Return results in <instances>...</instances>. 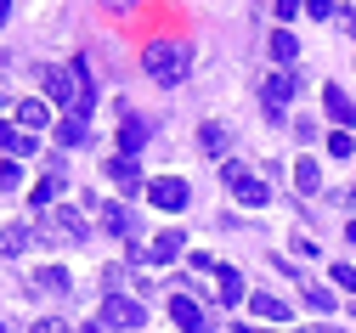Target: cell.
<instances>
[{
  "label": "cell",
  "mask_w": 356,
  "mask_h": 333,
  "mask_svg": "<svg viewBox=\"0 0 356 333\" xmlns=\"http://www.w3.org/2000/svg\"><path fill=\"white\" fill-rule=\"evenodd\" d=\"M147 198H153L159 209H170V215H181L193 193H187V181H181V175H159V181L147 186Z\"/></svg>",
  "instance_id": "cell-3"
},
{
  "label": "cell",
  "mask_w": 356,
  "mask_h": 333,
  "mask_svg": "<svg viewBox=\"0 0 356 333\" xmlns=\"http://www.w3.org/2000/svg\"><path fill=\"white\" fill-rule=\"evenodd\" d=\"M34 289H40V294H68V271H63V266H46V271L34 277Z\"/></svg>",
  "instance_id": "cell-19"
},
{
  "label": "cell",
  "mask_w": 356,
  "mask_h": 333,
  "mask_svg": "<svg viewBox=\"0 0 356 333\" xmlns=\"http://www.w3.org/2000/svg\"><path fill=\"white\" fill-rule=\"evenodd\" d=\"M0 186H6V193H12V186H23V170H17V159H12V164H0Z\"/></svg>",
  "instance_id": "cell-26"
},
{
  "label": "cell",
  "mask_w": 356,
  "mask_h": 333,
  "mask_svg": "<svg viewBox=\"0 0 356 333\" xmlns=\"http://www.w3.org/2000/svg\"><path fill=\"white\" fill-rule=\"evenodd\" d=\"M0 147H6V153H23V159H29V153H34V136H23L17 124H6V119H0Z\"/></svg>",
  "instance_id": "cell-17"
},
{
  "label": "cell",
  "mask_w": 356,
  "mask_h": 333,
  "mask_svg": "<svg viewBox=\"0 0 356 333\" xmlns=\"http://www.w3.org/2000/svg\"><path fill=\"white\" fill-rule=\"evenodd\" d=\"M142 322H147V311L136 300H124V294H108L102 300V327H142Z\"/></svg>",
  "instance_id": "cell-4"
},
{
  "label": "cell",
  "mask_w": 356,
  "mask_h": 333,
  "mask_svg": "<svg viewBox=\"0 0 356 333\" xmlns=\"http://www.w3.org/2000/svg\"><path fill=\"white\" fill-rule=\"evenodd\" d=\"M108 181H113V186H142V164L119 153V159H108Z\"/></svg>",
  "instance_id": "cell-12"
},
{
  "label": "cell",
  "mask_w": 356,
  "mask_h": 333,
  "mask_svg": "<svg viewBox=\"0 0 356 333\" xmlns=\"http://www.w3.org/2000/svg\"><path fill=\"white\" fill-rule=\"evenodd\" d=\"M142 147H147V124H142L136 113H124V130H119V153H124V159H136Z\"/></svg>",
  "instance_id": "cell-10"
},
{
  "label": "cell",
  "mask_w": 356,
  "mask_h": 333,
  "mask_svg": "<svg viewBox=\"0 0 356 333\" xmlns=\"http://www.w3.org/2000/svg\"><path fill=\"white\" fill-rule=\"evenodd\" d=\"M175 254H181V232H159V237H153V249H147V260L164 266V260H175Z\"/></svg>",
  "instance_id": "cell-18"
},
{
  "label": "cell",
  "mask_w": 356,
  "mask_h": 333,
  "mask_svg": "<svg viewBox=\"0 0 356 333\" xmlns=\"http://www.w3.org/2000/svg\"><path fill=\"white\" fill-rule=\"evenodd\" d=\"M294 186H300V193H317V186H323L317 159H300V164H294Z\"/></svg>",
  "instance_id": "cell-20"
},
{
  "label": "cell",
  "mask_w": 356,
  "mask_h": 333,
  "mask_svg": "<svg viewBox=\"0 0 356 333\" xmlns=\"http://www.w3.org/2000/svg\"><path fill=\"white\" fill-rule=\"evenodd\" d=\"M170 316L181 322L187 333H209V316H204V305H198L193 294H175V300H170Z\"/></svg>",
  "instance_id": "cell-6"
},
{
  "label": "cell",
  "mask_w": 356,
  "mask_h": 333,
  "mask_svg": "<svg viewBox=\"0 0 356 333\" xmlns=\"http://www.w3.org/2000/svg\"><path fill=\"white\" fill-rule=\"evenodd\" d=\"M323 108H328V119H334V130H345V124H356V102L345 97L339 85H323Z\"/></svg>",
  "instance_id": "cell-7"
},
{
  "label": "cell",
  "mask_w": 356,
  "mask_h": 333,
  "mask_svg": "<svg viewBox=\"0 0 356 333\" xmlns=\"http://www.w3.org/2000/svg\"><path fill=\"white\" fill-rule=\"evenodd\" d=\"M29 243H34V226H23V220H17L6 237H0V254H23Z\"/></svg>",
  "instance_id": "cell-21"
},
{
  "label": "cell",
  "mask_w": 356,
  "mask_h": 333,
  "mask_svg": "<svg viewBox=\"0 0 356 333\" xmlns=\"http://www.w3.org/2000/svg\"><path fill=\"white\" fill-rule=\"evenodd\" d=\"M227 141H232V136H227V124H215V119L198 130V147H204L209 159H227Z\"/></svg>",
  "instance_id": "cell-14"
},
{
  "label": "cell",
  "mask_w": 356,
  "mask_h": 333,
  "mask_svg": "<svg viewBox=\"0 0 356 333\" xmlns=\"http://www.w3.org/2000/svg\"><path fill=\"white\" fill-rule=\"evenodd\" d=\"M294 97V74H272L260 85V102H266V113H283V102Z\"/></svg>",
  "instance_id": "cell-8"
},
{
  "label": "cell",
  "mask_w": 356,
  "mask_h": 333,
  "mask_svg": "<svg viewBox=\"0 0 356 333\" xmlns=\"http://www.w3.org/2000/svg\"><path fill=\"white\" fill-rule=\"evenodd\" d=\"M6 17H12V0H0V23H6Z\"/></svg>",
  "instance_id": "cell-31"
},
{
  "label": "cell",
  "mask_w": 356,
  "mask_h": 333,
  "mask_svg": "<svg viewBox=\"0 0 356 333\" xmlns=\"http://www.w3.org/2000/svg\"><path fill=\"white\" fill-rule=\"evenodd\" d=\"M238 333H272V327H238Z\"/></svg>",
  "instance_id": "cell-32"
},
{
  "label": "cell",
  "mask_w": 356,
  "mask_h": 333,
  "mask_svg": "<svg viewBox=\"0 0 356 333\" xmlns=\"http://www.w3.org/2000/svg\"><path fill=\"white\" fill-rule=\"evenodd\" d=\"M272 57H277L283 68H289V63L300 57V45H294V34H289V29H277V34H272Z\"/></svg>",
  "instance_id": "cell-23"
},
{
  "label": "cell",
  "mask_w": 356,
  "mask_h": 333,
  "mask_svg": "<svg viewBox=\"0 0 356 333\" xmlns=\"http://www.w3.org/2000/svg\"><path fill=\"white\" fill-rule=\"evenodd\" d=\"M142 68H147L159 85H181L187 68H193V57H187V45H181V40H153V45H147V57H142Z\"/></svg>",
  "instance_id": "cell-1"
},
{
  "label": "cell",
  "mask_w": 356,
  "mask_h": 333,
  "mask_svg": "<svg viewBox=\"0 0 356 333\" xmlns=\"http://www.w3.org/2000/svg\"><path fill=\"white\" fill-rule=\"evenodd\" d=\"M334 282H339L345 294H356V266H334Z\"/></svg>",
  "instance_id": "cell-27"
},
{
  "label": "cell",
  "mask_w": 356,
  "mask_h": 333,
  "mask_svg": "<svg viewBox=\"0 0 356 333\" xmlns=\"http://www.w3.org/2000/svg\"><path fill=\"white\" fill-rule=\"evenodd\" d=\"M220 175H227V186H232V198L238 204H249V209H260L266 198H272V193H266V181H254L238 159H227V164H220Z\"/></svg>",
  "instance_id": "cell-2"
},
{
  "label": "cell",
  "mask_w": 356,
  "mask_h": 333,
  "mask_svg": "<svg viewBox=\"0 0 356 333\" xmlns=\"http://www.w3.org/2000/svg\"><path fill=\"white\" fill-rule=\"evenodd\" d=\"M0 333H6V327H0Z\"/></svg>",
  "instance_id": "cell-34"
},
{
  "label": "cell",
  "mask_w": 356,
  "mask_h": 333,
  "mask_svg": "<svg viewBox=\"0 0 356 333\" xmlns=\"http://www.w3.org/2000/svg\"><path fill=\"white\" fill-rule=\"evenodd\" d=\"M85 136H91V130H85V119H79V113H68V119L57 124V141H63V147H79Z\"/></svg>",
  "instance_id": "cell-22"
},
{
  "label": "cell",
  "mask_w": 356,
  "mask_h": 333,
  "mask_svg": "<svg viewBox=\"0 0 356 333\" xmlns=\"http://www.w3.org/2000/svg\"><path fill=\"white\" fill-rule=\"evenodd\" d=\"M215 282H220V305H238V300H243V271L215 266Z\"/></svg>",
  "instance_id": "cell-15"
},
{
  "label": "cell",
  "mask_w": 356,
  "mask_h": 333,
  "mask_svg": "<svg viewBox=\"0 0 356 333\" xmlns=\"http://www.w3.org/2000/svg\"><path fill=\"white\" fill-rule=\"evenodd\" d=\"M0 108H6V97H0Z\"/></svg>",
  "instance_id": "cell-33"
},
{
  "label": "cell",
  "mask_w": 356,
  "mask_h": 333,
  "mask_svg": "<svg viewBox=\"0 0 356 333\" xmlns=\"http://www.w3.org/2000/svg\"><path fill=\"white\" fill-rule=\"evenodd\" d=\"M17 130H23V136L46 130V102H17Z\"/></svg>",
  "instance_id": "cell-16"
},
{
  "label": "cell",
  "mask_w": 356,
  "mask_h": 333,
  "mask_svg": "<svg viewBox=\"0 0 356 333\" xmlns=\"http://www.w3.org/2000/svg\"><path fill=\"white\" fill-rule=\"evenodd\" d=\"M328 153H334V159H350V153H356V141H350L345 130H334V136H328Z\"/></svg>",
  "instance_id": "cell-25"
},
{
  "label": "cell",
  "mask_w": 356,
  "mask_h": 333,
  "mask_svg": "<svg viewBox=\"0 0 356 333\" xmlns=\"http://www.w3.org/2000/svg\"><path fill=\"white\" fill-rule=\"evenodd\" d=\"M102 226L119 232V237H136V215H130L124 204H102Z\"/></svg>",
  "instance_id": "cell-13"
},
{
  "label": "cell",
  "mask_w": 356,
  "mask_h": 333,
  "mask_svg": "<svg viewBox=\"0 0 356 333\" xmlns=\"http://www.w3.org/2000/svg\"><path fill=\"white\" fill-rule=\"evenodd\" d=\"M46 226H51V243H85V215L79 209H51Z\"/></svg>",
  "instance_id": "cell-5"
},
{
  "label": "cell",
  "mask_w": 356,
  "mask_h": 333,
  "mask_svg": "<svg viewBox=\"0 0 356 333\" xmlns=\"http://www.w3.org/2000/svg\"><path fill=\"white\" fill-rule=\"evenodd\" d=\"M272 12H277V23H294V17L305 12V6H294V0H277V6H272Z\"/></svg>",
  "instance_id": "cell-28"
},
{
  "label": "cell",
  "mask_w": 356,
  "mask_h": 333,
  "mask_svg": "<svg viewBox=\"0 0 356 333\" xmlns=\"http://www.w3.org/2000/svg\"><path fill=\"white\" fill-rule=\"evenodd\" d=\"M34 333H74L68 322H57V316H46V322H34Z\"/></svg>",
  "instance_id": "cell-30"
},
{
  "label": "cell",
  "mask_w": 356,
  "mask_h": 333,
  "mask_svg": "<svg viewBox=\"0 0 356 333\" xmlns=\"http://www.w3.org/2000/svg\"><path fill=\"white\" fill-rule=\"evenodd\" d=\"M57 193H63V164H51L46 175H40V186L29 193V204H34V209H51V204H57Z\"/></svg>",
  "instance_id": "cell-9"
},
{
  "label": "cell",
  "mask_w": 356,
  "mask_h": 333,
  "mask_svg": "<svg viewBox=\"0 0 356 333\" xmlns=\"http://www.w3.org/2000/svg\"><path fill=\"white\" fill-rule=\"evenodd\" d=\"M249 311L254 316H266V322H289L294 311H289V300H277V294H249Z\"/></svg>",
  "instance_id": "cell-11"
},
{
  "label": "cell",
  "mask_w": 356,
  "mask_h": 333,
  "mask_svg": "<svg viewBox=\"0 0 356 333\" xmlns=\"http://www.w3.org/2000/svg\"><path fill=\"white\" fill-rule=\"evenodd\" d=\"M102 282H108V294H119V289H124V266H108Z\"/></svg>",
  "instance_id": "cell-29"
},
{
  "label": "cell",
  "mask_w": 356,
  "mask_h": 333,
  "mask_svg": "<svg viewBox=\"0 0 356 333\" xmlns=\"http://www.w3.org/2000/svg\"><path fill=\"white\" fill-rule=\"evenodd\" d=\"M305 305L328 316V311H334V294H328V289H317V282H311V289H305Z\"/></svg>",
  "instance_id": "cell-24"
}]
</instances>
